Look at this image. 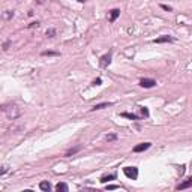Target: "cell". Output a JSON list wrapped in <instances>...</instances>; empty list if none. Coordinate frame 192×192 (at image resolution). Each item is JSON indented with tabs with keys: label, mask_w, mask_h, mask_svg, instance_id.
I'll list each match as a JSON object with an SVG mask.
<instances>
[{
	"label": "cell",
	"mask_w": 192,
	"mask_h": 192,
	"mask_svg": "<svg viewBox=\"0 0 192 192\" xmlns=\"http://www.w3.org/2000/svg\"><path fill=\"white\" fill-rule=\"evenodd\" d=\"M2 111L6 114V117L11 119V120H15V119L20 117V114H21V111H20V108L17 107L15 104H6V105H3Z\"/></svg>",
	"instance_id": "1"
},
{
	"label": "cell",
	"mask_w": 192,
	"mask_h": 192,
	"mask_svg": "<svg viewBox=\"0 0 192 192\" xmlns=\"http://www.w3.org/2000/svg\"><path fill=\"white\" fill-rule=\"evenodd\" d=\"M123 173L128 179H132V180H137L138 177V168L137 167H125L123 168Z\"/></svg>",
	"instance_id": "2"
},
{
	"label": "cell",
	"mask_w": 192,
	"mask_h": 192,
	"mask_svg": "<svg viewBox=\"0 0 192 192\" xmlns=\"http://www.w3.org/2000/svg\"><path fill=\"white\" fill-rule=\"evenodd\" d=\"M111 56H113V51H108L107 54H104L101 57V60H99V65H101L102 68H107V66L111 63Z\"/></svg>",
	"instance_id": "3"
},
{
	"label": "cell",
	"mask_w": 192,
	"mask_h": 192,
	"mask_svg": "<svg viewBox=\"0 0 192 192\" xmlns=\"http://www.w3.org/2000/svg\"><path fill=\"white\" fill-rule=\"evenodd\" d=\"M140 86L144 87V89H152V87H155V86H156V81L152 80V78H143V80L140 81Z\"/></svg>",
	"instance_id": "4"
},
{
	"label": "cell",
	"mask_w": 192,
	"mask_h": 192,
	"mask_svg": "<svg viewBox=\"0 0 192 192\" xmlns=\"http://www.w3.org/2000/svg\"><path fill=\"white\" fill-rule=\"evenodd\" d=\"M150 146H152V143H141V144L135 146L134 152H135V153H141V152H146L147 149H150Z\"/></svg>",
	"instance_id": "5"
},
{
	"label": "cell",
	"mask_w": 192,
	"mask_h": 192,
	"mask_svg": "<svg viewBox=\"0 0 192 192\" xmlns=\"http://www.w3.org/2000/svg\"><path fill=\"white\" fill-rule=\"evenodd\" d=\"M174 41V38L173 36H170V35H164V36H159V38H156L155 39V44H164V42H173Z\"/></svg>",
	"instance_id": "6"
},
{
	"label": "cell",
	"mask_w": 192,
	"mask_h": 192,
	"mask_svg": "<svg viewBox=\"0 0 192 192\" xmlns=\"http://www.w3.org/2000/svg\"><path fill=\"white\" fill-rule=\"evenodd\" d=\"M110 105H111V102H102V104H96V105H93V107L90 108V111H98V110H104V108L110 107Z\"/></svg>",
	"instance_id": "7"
},
{
	"label": "cell",
	"mask_w": 192,
	"mask_h": 192,
	"mask_svg": "<svg viewBox=\"0 0 192 192\" xmlns=\"http://www.w3.org/2000/svg\"><path fill=\"white\" fill-rule=\"evenodd\" d=\"M192 186V177H189V179H186V182H183V183H180L179 186L176 188L177 191H180V189H186V188H191Z\"/></svg>",
	"instance_id": "8"
},
{
	"label": "cell",
	"mask_w": 192,
	"mask_h": 192,
	"mask_svg": "<svg viewBox=\"0 0 192 192\" xmlns=\"http://www.w3.org/2000/svg\"><path fill=\"white\" fill-rule=\"evenodd\" d=\"M119 15H120V11L119 9H111L110 11V23H114Z\"/></svg>",
	"instance_id": "9"
},
{
	"label": "cell",
	"mask_w": 192,
	"mask_h": 192,
	"mask_svg": "<svg viewBox=\"0 0 192 192\" xmlns=\"http://www.w3.org/2000/svg\"><path fill=\"white\" fill-rule=\"evenodd\" d=\"M80 150H81V146H77V147H72V149H69V150H66L65 156H72V155L78 153V152H80Z\"/></svg>",
	"instance_id": "10"
},
{
	"label": "cell",
	"mask_w": 192,
	"mask_h": 192,
	"mask_svg": "<svg viewBox=\"0 0 192 192\" xmlns=\"http://www.w3.org/2000/svg\"><path fill=\"white\" fill-rule=\"evenodd\" d=\"M120 116H122V117H126V119H129V120H138V119H140V116L132 114V113H122Z\"/></svg>",
	"instance_id": "11"
},
{
	"label": "cell",
	"mask_w": 192,
	"mask_h": 192,
	"mask_svg": "<svg viewBox=\"0 0 192 192\" xmlns=\"http://www.w3.org/2000/svg\"><path fill=\"white\" fill-rule=\"evenodd\" d=\"M39 188H41V191L48 192L51 189V183L50 182H41V183H39Z\"/></svg>",
	"instance_id": "12"
},
{
	"label": "cell",
	"mask_w": 192,
	"mask_h": 192,
	"mask_svg": "<svg viewBox=\"0 0 192 192\" xmlns=\"http://www.w3.org/2000/svg\"><path fill=\"white\" fill-rule=\"evenodd\" d=\"M68 189L69 188H68V185H66V183H57L56 185V191H59V192H60V191L62 192H68Z\"/></svg>",
	"instance_id": "13"
},
{
	"label": "cell",
	"mask_w": 192,
	"mask_h": 192,
	"mask_svg": "<svg viewBox=\"0 0 192 192\" xmlns=\"http://www.w3.org/2000/svg\"><path fill=\"white\" fill-rule=\"evenodd\" d=\"M116 179V174H107V176H102L101 177V183H107L110 180H114Z\"/></svg>",
	"instance_id": "14"
},
{
	"label": "cell",
	"mask_w": 192,
	"mask_h": 192,
	"mask_svg": "<svg viewBox=\"0 0 192 192\" xmlns=\"http://www.w3.org/2000/svg\"><path fill=\"white\" fill-rule=\"evenodd\" d=\"M45 35H47V38H54L56 30H54V29H48L47 32H45Z\"/></svg>",
	"instance_id": "15"
},
{
	"label": "cell",
	"mask_w": 192,
	"mask_h": 192,
	"mask_svg": "<svg viewBox=\"0 0 192 192\" xmlns=\"http://www.w3.org/2000/svg\"><path fill=\"white\" fill-rule=\"evenodd\" d=\"M105 140H107V141H116L117 140V135L116 134H108L107 137H105Z\"/></svg>",
	"instance_id": "16"
},
{
	"label": "cell",
	"mask_w": 192,
	"mask_h": 192,
	"mask_svg": "<svg viewBox=\"0 0 192 192\" xmlns=\"http://www.w3.org/2000/svg\"><path fill=\"white\" fill-rule=\"evenodd\" d=\"M12 17H14V12H12V11H6L5 14H3V18H5V20H9V18H12Z\"/></svg>",
	"instance_id": "17"
},
{
	"label": "cell",
	"mask_w": 192,
	"mask_h": 192,
	"mask_svg": "<svg viewBox=\"0 0 192 192\" xmlns=\"http://www.w3.org/2000/svg\"><path fill=\"white\" fill-rule=\"evenodd\" d=\"M42 56H59L57 51H42Z\"/></svg>",
	"instance_id": "18"
},
{
	"label": "cell",
	"mask_w": 192,
	"mask_h": 192,
	"mask_svg": "<svg viewBox=\"0 0 192 192\" xmlns=\"http://www.w3.org/2000/svg\"><path fill=\"white\" fill-rule=\"evenodd\" d=\"M140 111H141V116H143V117H149V110L146 108V107H141Z\"/></svg>",
	"instance_id": "19"
},
{
	"label": "cell",
	"mask_w": 192,
	"mask_h": 192,
	"mask_svg": "<svg viewBox=\"0 0 192 192\" xmlns=\"http://www.w3.org/2000/svg\"><path fill=\"white\" fill-rule=\"evenodd\" d=\"M8 167H6V165H5V167H0V176H3V174H6V173H8Z\"/></svg>",
	"instance_id": "20"
},
{
	"label": "cell",
	"mask_w": 192,
	"mask_h": 192,
	"mask_svg": "<svg viewBox=\"0 0 192 192\" xmlns=\"http://www.w3.org/2000/svg\"><path fill=\"white\" fill-rule=\"evenodd\" d=\"M39 26H41V24H39V21H33V23H30V24H29V29H33V27H39Z\"/></svg>",
	"instance_id": "21"
},
{
	"label": "cell",
	"mask_w": 192,
	"mask_h": 192,
	"mask_svg": "<svg viewBox=\"0 0 192 192\" xmlns=\"http://www.w3.org/2000/svg\"><path fill=\"white\" fill-rule=\"evenodd\" d=\"M161 8H162L164 11H168V12L173 11V8H171V6H168V5H161Z\"/></svg>",
	"instance_id": "22"
},
{
	"label": "cell",
	"mask_w": 192,
	"mask_h": 192,
	"mask_svg": "<svg viewBox=\"0 0 192 192\" xmlns=\"http://www.w3.org/2000/svg\"><path fill=\"white\" fill-rule=\"evenodd\" d=\"M101 83H102L101 78H96V80H93V83H92V84H93V86H101Z\"/></svg>",
	"instance_id": "23"
},
{
	"label": "cell",
	"mask_w": 192,
	"mask_h": 192,
	"mask_svg": "<svg viewBox=\"0 0 192 192\" xmlns=\"http://www.w3.org/2000/svg\"><path fill=\"white\" fill-rule=\"evenodd\" d=\"M107 189H110V191H113V189H119V186H117V185H108Z\"/></svg>",
	"instance_id": "24"
},
{
	"label": "cell",
	"mask_w": 192,
	"mask_h": 192,
	"mask_svg": "<svg viewBox=\"0 0 192 192\" xmlns=\"http://www.w3.org/2000/svg\"><path fill=\"white\" fill-rule=\"evenodd\" d=\"M9 44H11L9 41H6V42L3 44V50H8V47H9Z\"/></svg>",
	"instance_id": "25"
},
{
	"label": "cell",
	"mask_w": 192,
	"mask_h": 192,
	"mask_svg": "<svg viewBox=\"0 0 192 192\" xmlns=\"http://www.w3.org/2000/svg\"><path fill=\"white\" fill-rule=\"evenodd\" d=\"M78 2H81V3H84V2H86V0H78Z\"/></svg>",
	"instance_id": "26"
}]
</instances>
